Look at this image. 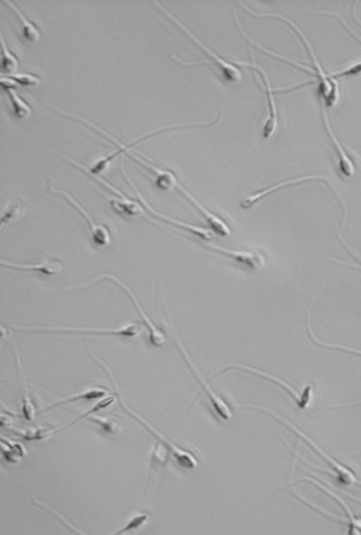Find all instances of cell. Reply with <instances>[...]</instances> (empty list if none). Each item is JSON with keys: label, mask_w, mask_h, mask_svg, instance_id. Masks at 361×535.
I'll list each match as a JSON object with an SVG mask.
<instances>
[{"label": "cell", "mask_w": 361, "mask_h": 535, "mask_svg": "<svg viewBox=\"0 0 361 535\" xmlns=\"http://www.w3.org/2000/svg\"><path fill=\"white\" fill-rule=\"evenodd\" d=\"M245 408L263 411L264 412L267 413L269 416H272L281 423L284 424L288 428L292 430L296 435H298L300 438L305 441L319 455H320L326 461L328 464L331 467L332 471H334L337 481L341 484L345 486H352L354 484L357 485L358 483L359 480L356 478L355 474L348 467L340 464L333 457L329 456L319 446H318L316 443H314L310 438L302 433L293 423L281 418L269 408L263 406L256 404H246Z\"/></svg>", "instance_id": "obj_1"}, {"label": "cell", "mask_w": 361, "mask_h": 535, "mask_svg": "<svg viewBox=\"0 0 361 535\" xmlns=\"http://www.w3.org/2000/svg\"><path fill=\"white\" fill-rule=\"evenodd\" d=\"M232 370L241 371L247 373H250L252 375H256L275 383L278 386L281 387L283 390H285L293 398L298 407L301 409H306L311 402L314 389V385L312 383H308L306 385L303 387L302 390L299 392L285 380L258 368L242 363H233L226 365L224 367L221 368L218 371L212 374L210 376L209 380Z\"/></svg>", "instance_id": "obj_2"}, {"label": "cell", "mask_w": 361, "mask_h": 535, "mask_svg": "<svg viewBox=\"0 0 361 535\" xmlns=\"http://www.w3.org/2000/svg\"><path fill=\"white\" fill-rule=\"evenodd\" d=\"M261 16H272L277 17L288 23L301 37L304 44H305L309 54L312 58V63L316 68V74L319 79V92L322 97V100L329 107L334 106L339 99V89L338 83L333 78L327 75L324 71L322 66L320 65L318 59L315 55L314 51L308 39L305 37L302 30L289 18L279 14L269 13H262Z\"/></svg>", "instance_id": "obj_3"}, {"label": "cell", "mask_w": 361, "mask_h": 535, "mask_svg": "<svg viewBox=\"0 0 361 535\" xmlns=\"http://www.w3.org/2000/svg\"><path fill=\"white\" fill-rule=\"evenodd\" d=\"M13 330L27 332L87 333L96 335L135 337L142 331V326L136 323H128L117 327H43L11 325Z\"/></svg>", "instance_id": "obj_4"}, {"label": "cell", "mask_w": 361, "mask_h": 535, "mask_svg": "<svg viewBox=\"0 0 361 535\" xmlns=\"http://www.w3.org/2000/svg\"><path fill=\"white\" fill-rule=\"evenodd\" d=\"M103 279H108L114 282L115 284H116L118 286H119L128 296V297L130 299L133 306L136 308L137 312L142 319V321L144 324L147 326L148 330H149V339L150 343L156 347H160L163 346L166 342V337L164 333L163 332L161 329L157 327L154 323L150 320V318L147 315L142 308L141 307L140 302L135 295V294L133 292V291L120 279L116 277V276L111 275V274H103L101 275H99L98 277L92 279L91 281L88 282L87 283L80 284V285H76L74 287H69L64 288V289L66 290H75V289H82L84 288H87L96 282H98L100 280Z\"/></svg>", "instance_id": "obj_5"}, {"label": "cell", "mask_w": 361, "mask_h": 535, "mask_svg": "<svg viewBox=\"0 0 361 535\" xmlns=\"http://www.w3.org/2000/svg\"><path fill=\"white\" fill-rule=\"evenodd\" d=\"M175 340L180 354L183 359L185 364L195 378L202 390L207 396L214 410L222 419L226 421L230 419L232 417V411L231 407L221 397H220L216 392H215V391L213 390V389L206 381L204 376L202 375L199 369L197 368L196 365L194 363L193 361L191 359L190 355L182 344L176 331Z\"/></svg>", "instance_id": "obj_6"}, {"label": "cell", "mask_w": 361, "mask_h": 535, "mask_svg": "<svg viewBox=\"0 0 361 535\" xmlns=\"http://www.w3.org/2000/svg\"><path fill=\"white\" fill-rule=\"evenodd\" d=\"M317 179L325 180L331 186L332 189L336 193V196L338 198L343 206V210L345 212L344 216L347 217L346 206L340 193H338L336 186L334 185L328 177L323 175L314 174V175L300 176V177H298L295 179H287L286 181H283L279 183H277L274 185L264 188L263 189H260L256 191L247 193L240 199V205L243 209H248L250 207H252L254 204H255L257 202H258L259 200H261L262 198H264L267 196L276 191L277 190H279L282 188L286 187L290 185L301 183V182L308 181V180Z\"/></svg>", "instance_id": "obj_7"}, {"label": "cell", "mask_w": 361, "mask_h": 535, "mask_svg": "<svg viewBox=\"0 0 361 535\" xmlns=\"http://www.w3.org/2000/svg\"><path fill=\"white\" fill-rule=\"evenodd\" d=\"M49 193L62 196L86 220L91 238L94 244L99 246H105L110 244L111 236L109 229L102 224H96L88 212L68 192L56 189L51 184L47 187Z\"/></svg>", "instance_id": "obj_8"}, {"label": "cell", "mask_w": 361, "mask_h": 535, "mask_svg": "<svg viewBox=\"0 0 361 535\" xmlns=\"http://www.w3.org/2000/svg\"><path fill=\"white\" fill-rule=\"evenodd\" d=\"M123 175L136 193L139 201L141 203L142 206L145 208L152 215L161 222H164L186 232L190 233L191 234L195 235L196 236L203 240H209L214 237V233L210 229L188 224L185 222L170 217L159 212L158 211L154 210L143 198L142 196L140 193L139 191L135 187V184L129 177L128 173L126 172H124L123 173Z\"/></svg>", "instance_id": "obj_9"}, {"label": "cell", "mask_w": 361, "mask_h": 535, "mask_svg": "<svg viewBox=\"0 0 361 535\" xmlns=\"http://www.w3.org/2000/svg\"><path fill=\"white\" fill-rule=\"evenodd\" d=\"M203 245L207 249L228 258L250 270L260 269L266 262L264 254L258 250L236 251L214 244L204 243Z\"/></svg>", "instance_id": "obj_10"}, {"label": "cell", "mask_w": 361, "mask_h": 535, "mask_svg": "<svg viewBox=\"0 0 361 535\" xmlns=\"http://www.w3.org/2000/svg\"><path fill=\"white\" fill-rule=\"evenodd\" d=\"M155 4L159 6L161 9L173 21H174L190 38H192L195 43H197L203 50H204L209 56H211L215 61V63L219 66V68L222 72L224 78L229 82H238L241 80L242 74L240 71L233 65L226 62L219 57L214 52H212L208 47L202 43L192 32L190 31L183 24L180 22L176 18L171 14L166 9L160 4L154 1Z\"/></svg>", "instance_id": "obj_11"}, {"label": "cell", "mask_w": 361, "mask_h": 535, "mask_svg": "<svg viewBox=\"0 0 361 535\" xmlns=\"http://www.w3.org/2000/svg\"><path fill=\"white\" fill-rule=\"evenodd\" d=\"M233 63L243 66H247L252 68H255L256 71H257L264 80V85L265 86L266 92H267V96L268 100V104H269V117L267 118L265 124L263 128V137L264 138H268L271 137L274 133H275L277 126H278V114L276 110V107L275 104V101L273 96V90L271 88V85L270 83V81L269 80V77L266 73V71L259 66L255 64H249L247 62H242V61H233Z\"/></svg>", "instance_id": "obj_12"}, {"label": "cell", "mask_w": 361, "mask_h": 535, "mask_svg": "<svg viewBox=\"0 0 361 535\" xmlns=\"http://www.w3.org/2000/svg\"><path fill=\"white\" fill-rule=\"evenodd\" d=\"M176 188L202 214L214 233L224 236L231 234V231L227 223L209 210L180 183L177 184Z\"/></svg>", "instance_id": "obj_13"}, {"label": "cell", "mask_w": 361, "mask_h": 535, "mask_svg": "<svg viewBox=\"0 0 361 535\" xmlns=\"http://www.w3.org/2000/svg\"><path fill=\"white\" fill-rule=\"evenodd\" d=\"M125 153L149 170L154 176L155 184L158 188L161 190L176 188V185L178 184V180L173 172L155 166L137 154L133 153L130 150H126Z\"/></svg>", "instance_id": "obj_14"}, {"label": "cell", "mask_w": 361, "mask_h": 535, "mask_svg": "<svg viewBox=\"0 0 361 535\" xmlns=\"http://www.w3.org/2000/svg\"><path fill=\"white\" fill-rule=\"evenodd\" d=\"M0 264L1 266L11 269L38 272L47 275H56L62 270L63 267V261L56 258L35 264H22L6 260H1Z\"/></svg>", "instance_id": "obj_15"}, {"label": "cell", "mask_w": 361, "mask_h": 535, "mask_svg": "<svg viewBox=\"0 0 361 535\" xmlns=\"http://www.w3.org/2000/svg\"><path fill=\"white\" fill-rule=\"evenodd\" d=\"M310 481L311 483H314L315 486H317L321 489H322L324 492L327 493L329 495H331L334 500H336L339 505L342 506L344 510H345L346 515L348 517L349 519V524H348V534H360L361 533V519H356L352 511L350 510V508L348 506V505L338 495H337L336 493L328 489L326 487L322 485L321 483L318 482L317 481H315L312 478H310V476H302L300 478H298L296 479L294 482H290L288 484H287L286 486H289L295 483H297L298 481Z\"/></svg>", "instance_id": "obj_16"}, {"label": "cell", "mask_w": 361, "mask_h": 535, "mask_svg": "<svg viewBox=\"0 0 361 535\" xmlns=\"http://www.w3.org/2000/svg\"><path fill=\"white\" fill-rule=\"evenodd\" d=\"M322 116L323 120L324 122L325 127L326 128V131L337 150L338 154L339 155L340 157V169L341 172L345 174L346 176L349 177L354 174L355 173V167L353 165V163L352 162L351 160L349 158V157L345 153L343 148L340 144L339 141L338 140L336 135L334 134L330 123L329 121V118L327 116V113L326 111V108L324 105L323 104V102L322 100Z\"/></svg>", "instance_id": "obj_17"}, {"label": "cell", "mask_w": 361, "mask_h": 535, "mask_svg": "<svg viewBox=\"0 0 361 535\" xmlns=\"http://www.w3.org/2000/svg\"><path fill=\"white\" fill-rule=\"evenodd\" d=\"M118 196L109 198V203L116 212L131 217L142 214L143 206L137 202L129 199L123 193Z\"/></svg>", "instance_id": "obj_18"}, {"label": "cell", "mask_w": 361, "mask_h": 535, "mask_svg": "<svg viewBox=\"0 0 361 535\" xmlns=\"http://www.w3.org/2000/svg\"><path fill=\"white\" fill-rule=\"evenodd\" d=\"M25 211L26 204L21 198H16L8 201L1 212V229L8 223L22 217Z\"/></svg>", "instance_id": "obj_19"}, {"label": "cell", "mask_w": 361, "mask_h": 535, "mask_svg": "<svg viewBox=\"0 0 361 535\" xmlns=\"http://www.w3.org/2000/svg\"><path fill=\"white\" fill-rule=\"evenodd\" d=\"M106 394V391L102 387H92L85 391L81 392L79 394H75L63 399L58 400L57 402L53 403L51 405L43 409L40 413L47 411V410L61 404L75 402L80 399H92L103 397Z\"/></svg>", "instance_id": "obj_20"}, {"label": "cell", "mask_w": 361, "mask_h": 535, "mask_svg": "<svg viewBox=\"0 0 361 535\" xmlns=\"http://www.w3.org/2000/svg\"><path fill=\"white\" fill-rule=\"evenodd\" d=\"M6 4L16 13L22 23L23 37L30 42H36L39 40L40 33L38 28L32 22L28 20L23 13L13 3L5 1Z\"/></svg>", "instance_id": "obj_21"}, {"label": "cell", "mask_w": 361, "mask_h": 535, "mask_svg": "<svg viewBox=\"0 0 361 535\" xmlns=\"http://www.w3.org/2000/svg\"><path fill=\"white\" fill-rule=\"evenodd\" d=\"M9 96L16 115L20 119H26L32 112L30 106L22 99L13 88L5 90Z\"/></svg>", "instance_id": "obj_22"}, {"label": "cell", "mask_w": 361, "mask_h": 535, "mask_svg": "<svg viewBox=\"0 0 361 535\" xmlns=\"http://www.w3.org/2000/svg\"><path fill=\"white\" fill-rule=\"evenodd\" d=\"M307 331H308L309 336L312 340V342L318 346H320L324 348L330 349L338 350L347 354H350L361 356V350L350 348V347L341 345V344L325 342L319 339L315 336V335L314 334L312 331L310 320H307Z\"/></svg>", "instance_id": "obj_23"}, {"label": "cell", "mask_w": 361, "mask_h": 535, "mask_svg": "<svg viewBox=\"0 0 361 535\" xmlns=\"http://www.w3.org/2000/svg\"><path fill=\"white\" fill-rule=\"evenodd\" d=\"M1 45L2 52L1 68L8 74L13 73L18 67V59L8 50L2 35H1Z\"/></svg>", "instance_id": "obj_24"}, {"label": "cell", "mask_w": 361, "mask_h": 535, "mask_svg": "<svg viewBox=\"0 0 361 535\" xmlns=\"http://www.w3.org/2000/svg\"><path fill=\"white\" fill-rule=\"evenodd\" d=\"M7 77L13 80L16 83L23 86H37L40 83V78L30 73H11L6 74Z\"/></svg>", "instance_id": "obj_25"}, {"label": "cell", "mask_w": 361, "mask_h": 535, "mask_svg": "<svg viewBox=\"0 0 361 535\" xmlns=\"http://www.w3.org/2000/svg\"><path fill=\"white\" fill-rule=\"evenodd\" d=\"M116 399V397L114 395H109L107 397H102L100 400H99L97 403H95L92 407H90L87 411H86L83 414H82L80 417L76 419L74 421L71 422L69 425L73 424V423L76 422L77 421L80 420L81 419L90 416V414H92L93 413L100 410L101 409H104L105 407H107L110 404H111Z\"/></svg>", "instance_id": "obj_26"}, {"label": "cell", "mask_w": 361, "mask_h": 535, "mask_svg": "<svg viewBox=\"0 0 361 535\" xmlns=\"http://www.w3.org/2000/svg\"><path fill=\"white\" fill-rule=\"evenodd\" d=\"M23 398V414L25 419L27 421H31L34 418L35 415V405L32 402L29 395L27 392V388L25 385V391Z\"/></svg>", "instance_id": "obj_27"}, {"label": "cell", "mask_w": 361, "mask_h": 535, "mask_svg": "<svg viewBox=\"0 0 361 535\" xmlns=\"http://www.w3.org/2000/svg\"><path fill=\"white\" fill-rule=\"evenodd\" d=\"M89 419L99 425L106 432L113 433L117 428V424L112 419L100 416H89Z\"/></svg>", "instance_id": "obj_28"}, {"label": "cell", "mask_w": 361, "mask_h": 535, "mask_svg": "<svg viewBox=\"0 0 361 535\" xmlns=\"http://www.w3.org/2000/svg\"><path fill=\"white\" fill-rule=\"evenodd\" d=\"M51 432V430L46 428H31L27 429L23 436L27 440H37L49 436Z\"/></svg>", "instance_id": "obj_29"}, {"label": "cell", "mask_w": 361, "mask_h": 535, "mask_svg": "<svg viewBox=\"0 0 361 535\" xmlns=\"http://www.w3.org/2000/svg\"><path fill=\"white\" fill-rule=\"evenodd\" d=\"M360 72H361V61L355 64H353L352 65L348 66L339 71L334 72L329 74V76L334 78V77L336 76H343L355 74L356 75Z\"/></svg>", "instance_id": "obj_30"}, {"label": "cell", "mask_w": 361, "mask_h": 535, "mask_svg": "<svg viewBox=\"0 0 361 535\" xmlns=\"http://www.w3.org/2000/svg\"><path fill=\"white\" fill-rule=\"evenodd\" d=\"M147 519V515L142 514L134 517L131 519L128 523L121 530L116 532L117 534H120L123 532H126L132 529H135L142 525Z\"/></svg>", "instance_id": "obj_31"}, {"label": "cell", "mask_w": 361, "mask_h": 535, "mask_svg": "<svg viewBox=\"0 0 361 535\" xmlns=\"http://www.w3.org/2000/svg\"><path fill=\"white\" fill-rule=\"evenodd\" d=\"M1 440L4 442L18 456H23L25 454V449L23 444L6 439L4 440L3 438Z\"/></svg>", "instance_id": "obj_32"}, {"label": "cell", "mask_w": 361, "mask_h": 535, "mask_svg": "<svg viewBox=\"0 0 361 535\" xmlns=\"http://www.w3.org/2000/svg\"><path fill=\"white\" fill-rule=\"evenodd\" d=\"M1 452L5 459L11 462H16L18 455L3 441L1 440Z\"/></svg>", "instance_id": "obj_33"}, {"label": "cell", "mask_w": 361, "mask_h": 535, "mask_svg": "<svg viewBox=\"0 0 361 535\" xmlns=\"http://www.w3.org/2000/svg\"><path fill=\"white\" fill-rule=\"evenodd\" d=\"M321 13H326L328 15H332L334 16H336L343 23V26L345 27L347 30H348L349 32H350L357 40H359L361 42V36L359 35L357 32H355L345 22V20L338 13H333V12H326V11H322Z\"/></svg>", "instance_id": "obj_34"}, {"label": "cell", "mask_w": 361, "mask_h": 535, "mask_svg": "<svg viewBox=\"0 0 361 535\" xmlns=\"http://www.w3.org/2000/svg\"><path fill=\"white\" fill-rule=\"evenodd\" d=\"M1 85L3 88L5 90L13 88L18 86V83H16L11 78L7 77V76H1L0 79Z\"/></svg>", "instance_id": "obj_35"}, {"label": "cell", "mask_w": 361, "mask_h": 535, "mask_svg": "<svg viewBox=\"0 0 361 535\" xmlns=\"http://www.w3.org/2000/svg\"><path fill=\"white\" fill-rule=\"evenodd\" d=\"M353 16H354L355 20V21H356V22H357V23H358L360 25H361V20H360V18H358V17L356 16V14H355V10H353Z\"/></svg>", "instance_id": "obj_36"}, {"label": "cell", "mask_w": 361, "mask_h": 535, "mask_svg": "<svg viewBox=\"0 0 361 535\" xmlns=\"http://www.w3.org/2000/svg\"><path fill=\"white\" fill-rule=\"evenodd\" d=\"M350 150H351V152L354 154V155L356 157H357L358 159H360L361 160V156L360 155H359L355 150H353L352 149H350Z\"/></svg>", "instance_id": "obj_37"}, {"label": "cell", "mask_w": 361, "mask_h": 535, "mask_svg": "<svg viewBox=\"0 0 361 535\" xmlns=\"http://www.w3.org/2000/svg\"><path fill=\"white\" fill-rule=\"evenodd\" d=\"M357 485H358L359 486H361V481H359V482H358V483Z\"/></svg>", "instance_id": "obj_38"}]
</instances>
